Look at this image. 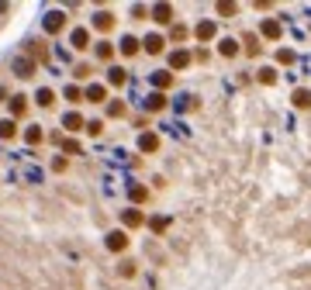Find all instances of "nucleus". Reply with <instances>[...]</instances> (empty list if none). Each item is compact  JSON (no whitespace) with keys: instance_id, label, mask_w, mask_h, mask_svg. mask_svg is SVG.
Instances as JSON below:
<instances>
[{"instance_id":"16","label":"nucleus","mask_w":311,"mask_h":290,"mask_svg":"<svg viewBox=\"0 0 311 290\" xmlns=\"http://www.w3.org/2000/svg\"><path fill=\"white\" fill-rule=\"evenodd\" d=\"M14 135H18V125H14L11 117H4V121H0V142H11Z\"/></svg>"},{"instance_id":"31","label":"nucleus","mask_w":311,"mask_h":290,"mask_svg":"<svg viewBox=\"0 0 311 290\" xmlns=\"http://www.w3.org/2000/svg\"><path fill=\"white\" fill-rule=\"evenodd\" d=\"M90 73H94V69H90L87 62H83V66H76V69H73V76H76V79H87V76H90Z\"/></svg>"},{"instance_id":"4","label":"nucleus","mask_w":311,"mask_h":290,"mask_svg":"<svg viewBox=\"0 0 311 290\" xmlns=\"http://www.w3.org/2000/svg\"><path fill=\"white\" fill-rule=\"evenodd\" d=\"M111 252H125L128 249V235L125 232H107V242H104Z\"/></svg>"},{"instance_id":"10","label":"nucleus","mask_w":311,"mask_h":290,"mask_svg":"<svg viewBox=\"0 0 311 290\" xmlns=\"http://www.w3.org/2000/svg\"><path fill=\"white\" fill-rule=\"evenodd\" d=\"M218 52H221L225 59H235V56H239V42H235V38H221V42H218Z\"/></svg>"},{"instance_id":"11","label":"nucleus","mask_w":311,"mask_h":290,"mask_svg":"<svg viewBox=\"0 0 311 290\" xmlns=\"http://www.w3.org/2000/svg\"><path fill=\"white\" fill-rule=\"evenodd\" d=\"M62 125H66V132H87V125H83V117L73 111V114H66L62 117Z\"/></svg>"},{"instance_id":"34","label":"nucleus","mask_w":311,"mask_h":290,"mask_svg":"<svg viewBox=\"0 0 311 290\" xmlns=\"http://www.w3.org/2000/svg\"><path fill=\"white\" fill-rule=\"evenodd\" d=\"M166 225H170L166 218H152V232H166Z\"/></svg>"},{"instance_id":"19","label":"nucleus","mask_w":311,"mask_h":290,"mask_svg":"<svg viewBox=\"0 0 311 290\" xmlns=\"http://www.w3.org/2000/svg\"><path fill=\"white\" fill-rule=\"evenodd\" d=\"M145 107H149V111H163V107H166V94H159V90H156V94H149Z\"/></svg>"},{"instance_id":"24","label":"nucleus","mask_w":311,"mask_h":290,"mask_svg":"<svg viewBox=\"0 0 311 290\" xmlns=\"http://www.w3.org/2000/svg\"><path fill=\"white\" fill-rule=\"evenodd\" d=\"M114 56V45L111 42H97V59H111Z\"/></svg>"},{"instance_id":"3","label":"nucleus","mask_w":311,"mask_h":290,"mask_svg":"<svg viewBox=\"0 0 311 290\" xmlns=\"http://www.w3.org/2000/svg\"><path fill=\"white\" fill-rule=\"evenodd\" d=\"M69 45H73L76 52H87V49H90V31H87V28H73V35H69Z\"/></svg>"},{"instance_id":"20","label":"nucleus","mask_w":311,"mask_h":290,"mask_svg":"<svg viewBox=\"0 0 311 290\" xmlns=\"http://www.w3.org/2000/svg\"><path fill=\"white\" fill-rule=\"evenodd\" d=\"M294 107L308 111V107H311V90H294Z\"/></svg>"},{"instance_id":"14","label":"nucleus","mask_w":311,"mask_h":290,"mask_svg":"<svg viewBox=\"0 0 311 290\" xmlns=\"http://www.w3.org/2000/svg\"><path fill=\"white\" fill-rule=\"evenodd\" d=\"M94 28H97V31H111V28H114V14L100 11L97 18H94Z\"/></svg>"},{"instance_id":"13","label":"nucleus","mask_w":311,"mask_h":290,"mask_svg":"<svg viewBox=\"0 0 311 290\" xmlns=\"http://www.w3.org/2000/svg\"><path fill=\"white\" fill-rule=\"evenodd\" d=\"M214 31H218V28H214V21H201V24H197V31H194V35H197V38H201V42H211V38H214Z\"/></svg>"},{"instance_id":"29","label":"nucleus","mask_w":311,"mask_h":290,"mask_svg":"<svg viewBox=\"0 0 311 290\" xmlns=\"http://www.w3.org/2000/svg\"><path fill=\"white\" fill-rule=\"evenodd\" d=\"M259 83H266V87L277 83V73H273V69H259Z\"/></svg>"},{"instance_id":"26","label":"nucleus","mask_w":311,"mask_h":290,"mask_svg":"<svg viewBox=\"0 0 311 290\" xmlns=\"http://www.w3.org/2000/svg\"><path fill=\"white\" fill-rule=\"evenodd\" d=\"M24 138H28L31 145H38V142H42V128H38V125H35V128H28V132H24Z\"/></svg>"},{"instance_id":"25","label":"nucleus","mask_w":311,"mask_h":290,"mask_svg":"<svg viewBox=\"0 0 311 290\" xmlns=\"http://www.w3.org/2000/svg\"><path fill=\"white\" fill-rule=\"evenodd\" d=\"M246 56H259V38L256 35H246Z\"/></svg>"},{"instance_id":"9","label":"nucleus","mask_w":311,"mask_h":290,"mask_svg":"<svg viewBox=\"0 0 311 290\" xmlns=\"http://www.w3.org/2000/svg\"><path fill=\"white\" fill-rule=\"evenodd\" d=\"M87 100H94V104H104V100H107V87H100V83H90V87H87Z\"/></svg>"},{"instance_id":"23","label":"nucleus","mask_w":311,"mask_h":290,"mask_svg":"<svg viewBox=\"0 0 311 290\" xmlns=\"http://www.w3.org/2000/svg\"><path fill=\"white\" fill-rule=\"evenodd\" d=\"M24 107H28V97H11V111H14V117H21L24 114Z\"/></svg>"},{"instance_id":"36","label":"nucleus","mask_w":311,"mask_h":290,"mask_svg":"<svg viewBox=\"0 0 311 290\" xmlns=\"http://www.w3.org/2000/svg\"><path fill=\"white\" fill-rule=\"evenodd\" d=\"M66 97H69V100H73V104H76V100H80V97H83V94H80L76 87H66Z\"/></svg>"},{"instance_id":"15","label":"nucleus","mask_w":311,"mask_h":290,"mask_svg":"<svg viewBox=\"0 0 311 290\" xmlns=\"http://www.w3.org/2000/svg\"><path fill=\"white\" fill-rule=\"evenodd\" d=\"M35 104H38V107H52V104H56V90L42 87L38 94H35Z\"/></svg>"},{"instance_id":"30","label":"nucleus","mask_w":311,"mask_h":290,"mask_svg":"<svg viewBox=\"0 0 311 290\" xmlns=\"http://www.w3.org/2000/svg\"><path fill=\"white\" fill-rule=\"evenodd\" d=\"M107 114H111V117H125V104H121V100H114V104L107 107Z\"/></svg>"},{"instance_id":"2","label":"nucleus","mask_w":311,"mask_h":290,"mask_svg":"<svg viewBox=\"0 0 311 290\" xmlns=\"http://www.w3.org/2000/svg\"><path fill=\"white\" fill-rule=\"evenodd\" d=\"M35 69H38V66H35V59H31V56L14 59V76H18V79H31V76H35Z\"/></svg>"},{"instance_id":"5","label":"nucleus","mask_w":311,"mask_h":290,"mask_svg":"<svg viewBox=\"0 0 311 290\" xmlns=\"http://www.w3.org/2000/svg\"><path fill=\"white\" fill-rule=\"evenodd\" d=\"M121 221H125V228H138V225H145V214L128 208V211H121Z\"/></svg>"},{"instance_id":"33","label":"nucleus","mask_w":311,"mask_h":290,"mask_svg":"<svg viewBox=\"0 0 311 290\" xmlns=\"http://www.w3.org/2000/svg\"><path fill=\"white\" fill-rule=\"evenodd\" d=\"M277 62H294V52L291 49H280V52H277Z\"/></svg>"},{"instance_id":"18","label":"nucleus","mask_w":311,"mask_h":290,"mask_svg":"<svg viewBox=\"0 0 311 290\" xmlns=\"http://www.w3.org/2000/svg\"><path fill=\"white\" fill-rule=\"evenodd\" d=\"M152 83H156V90L163 94L166 87H173V73H152Z\"/></svg>"},{"instance_id":"6","label":"nucleus","mask_w":311,"mask_h":290,"mask_svg":"<svg viewBox=\"0 0 311 290\" xmlns=\"http://www.w3.org/2000/svg\"><path fill=\"white\" fill-rule=\"evenodd\" d=\"M152 18L159 21V24H170V21H173V7H170V4H156V7H152Z\"/></svg>"},{"instance_id":"32","label":"nucleus","mask_w":311,"mask_h":290,"mask_svg":"<svg viewBox=\"0 0 311 290\" xmlns=\"http://www.w3.org/2000/svg\"><path fill=\"white\" fill-rule=\"evenodd\" d=\"M235 11H239V7H235V4H218V14H225V18H232Z\"/></svg>"},{"instance_id":"1","label":"nucleus","mask_w":311,"mask_h":290,"mask_svg":"<svg viewBox=\"0 0 311 290\" xmlns=\"http://www.w3.org/2000/svg\"><path fill=\"white\" fill-rule=\"evenodd\" d=\"M42 24H45V31H49V35H59V31L66 28V11H49Z\"/></svg>"},{"instance_id":"28","label":"nucleus","mask_w":311,"mask_h":290,"mask_svg":"<svg viewBox=\"0 0 311 290\" xmlns=\"http://www.w3.org/2000/svg\"><path fill=\"white\" fill-rule=\"evenodd\" d=\"M100 132H104V121H87V135H94V138H97Z\"/></svg>"},{"instance_id":"7","label":"nucleus","mask_w":311,"mask_h":290,"mask_svg":"<svg viewBox=\"0 0 311 290\" xmlns=\"http://www.w3.org/2000/svg\"><path fill=\"white\" fill-rule=\"evenodd\" d=\"M142 45H145V52H149V56H159L166 42H163V35H145V42H142Z\"/></svg>"},{"instance_id":"35","label":"nucleus","mask_w":311,"mask_h":290,"mask_svg":"<svg viewBox=\"0 0 311 290\" xmlns=\"http://www.w3.org/2000/svg\"><path fill=\"white\" fill-rule=\"evenodd\" d=\"M121 276H135V263H121Z\"/></svg>"},{"instance_id":"27","label":"nucleus","mask_w":311,"mask_h":290,"mask_svg":"<svg viewBox=\"0 0 311 290\" xmlns=\"http://www.w3.org/2000/svg\"><path fill=\"white\" fill-rule=\"evenodd\" d=\"M128 193H132V200H135V204H142V200H145V187H128Z\"/></svg>"},{"instance_id":"21","label":"nucleus","mask_w":311,"mask_h":290,"mask_svg":"<svg viewBox=\"0 0 311 290\" xmlns=\"http://www.w3.org/2000/svg\"><path fill=\"white\" fill-rule=\"evenodd\" d=\"M125 79H128V73H125L121 66H114V69L107 73V83H111V87H125Z\"/></svg>"},{"instance_id":"12","label":"nucleus","mask_w":311,"mask_h":290,"mask_svg":"<svg viewBox=\"0 0 311 290\" xmlns=\"http://www.w3.org/2000/svg\"><path fill=\"white\" fill-rule=\"evenodd\" d=\"M138 149H142V152H156V149H159V138H156L152 132H142V138H138Z\"/></svg>"},{"instance_id":"8","label":"nucleus","mask_w":311,"mask_h":290,"mask_svg":"<svg viewBox=\"0 0 311 290\" xmlns=\"http://www.w3.org/2000/svg\"><path fill=\"white\" fill-rule=\"evenodd\" d=\"M170 66H173V69H187V66H190V52H187V49H176L173 56H170Z\"/></svg>"},{"instance_id":"17","label":"nucleus","mask_w":311,"mask_h":290,"mask_svg":"<svg viewBox=\"0 0 311 290\" xmlns=\"http://www.w3.org/2000/svg\"><path fill=\"white\" fill-rule=\"evenodd\" d=\"M138 45H142V42H138L135 35H125V38H121V52H125V56H135Z\"/></svg>"},{"instance_id":"22","label":"nucleus","mask_w":311,"mask_h":290,"mask_svg":"<svg viewBox=\"0 0 311 290\" xmlns=\"http://www.w3.org/2000/svg\"><path fill=\"white\" fill-rule=\"evenodd\" d=\"M263 38H280V21H263Z\"/></svg>"}]
</instances>
